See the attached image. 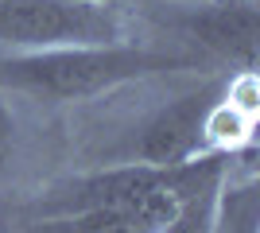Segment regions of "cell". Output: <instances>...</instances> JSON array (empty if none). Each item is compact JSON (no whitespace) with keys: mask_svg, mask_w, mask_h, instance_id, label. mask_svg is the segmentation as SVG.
<instances>
[{"mask_svg":"<svg viewBox=\"0 0 260 233\" xmlns=\"http://www.w3.org/2000/svg\"><path fill=\"white\" fill-rule=\"evenodd\" d=\"M202 55L183 51H152L132 43H98V47H58V51H8L0 55V86L31 97L54 101H89L98 93L163 74V70H194Z\"/></svg>","mask_w":260,"mask_h":233,"instance_id":"cell-1","label":"cell"},{"mask_svg":"<svg viewBox=\"0 0 260 233\" xmlns=\"http://www.w3.org/2000/svg\"><path fill=\"white\" fill-rule=\"evenodd\" d=\"M124 43V16L105 0H0L4 51Z\"/></svg>","mask_w":260,"mask_h":233,"instance_id":"cell-2","label":"cell"},{"mask_svg":"<svg viewBox=\"0 0 260 233\" xmlns=\"http://www.w3.org/2000/svg\"><path fill=\"white\" fill-rule=\"evenodd\" d=\"M171 23L183 27L206 51V58H225V62H237L241 70L256 66L260 55L256 0H190Z\"/></svg>","mask_w":260,"mask_h":233,"instance_id":"cell-3","label":"cell"},{"mask_svg":"<svg viewBox=\"0 0 260 233\" xmlns=\"http://www.w3.org/2000/svg\"><path fill=\"white\" fill-rule=\"evenodd\" d=\"M217 93H221V86L210 82L198 93H186V97L171 101L167 109H159L152 121L144 124L140 140H136V159L140 163L171 167V163H186V159L206 155L202 128H206V113H210Z\"/></svg>","mask_w":260,"mask_h":233,"instance_id":"cell-4","label":"cell"},{"mask_svg":"<svg viewBox=\"0 0 260 233\" xmlns=\"http://www.w3.org/2000/svg\"><path fill=\"white\" fill-rule=\"evenodd\" d=\"M179 194L159 190L132 202H109V206H89L74 214H54V218H31L27 233H159L163 222L175 214Z\"/></svg>","mask_w":260,"mask_h":233,"instance_id":"cell-5","label":"cell"},{"mask_svg":"<svg viewBox=\"0 0 260 233\" xmlns=\"http://www.w3.org/2000/svg\"><path fill=\"white\" fill-rule=\"evenodd\" d=\"M214 233H260V183L252 171L233 175V155L217 187Z\"/></svg>","mask_w":260,"mask_h":233,"instance_id":"cell-6","label":"cell"},{"mask_svg":"<svg viewBox=\"0 0 260 233\" xmlns=\"http://www.w3.org/2000/svg\"><path fill=\"white\" fill-rule=\"evenodd\" d=\"M225 167L206 175L202 183H194L190 190L179 194L175 214L163 222L159 233H214V210H217V187H221Z\"/></svg>","mask_w":260,"mask_h":233,"instance_id":"cell-7","label":"cell"},{"mask_svg":"<svg viewBox=\"0 0 260 233\" xmlns=\"http://www.w3.org/2000/svg\"><path fill=\"white\" fill-rule=\"evenodd\" d=\"M12 152H16V117H12V109L0 101V167L12 159Z\"/></svg>","mask_w":260,"mask_h":233,"instance_id":"cell-8","label":"cell"},{"mask_svg":"<svg viewBox=\"0 0 260 233\" xmlns=\"http://www.w3.org/2000/svg\"><path fill=\"white\" fill-rule=\"evenodd\" d=\"M0 233H12V225H8V222H0Z\"/></svg>","mask_w":260,"mask_h":233,"instance_id":"cell-9","label":"cell"}]
</instances>
